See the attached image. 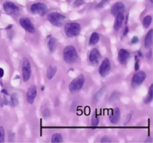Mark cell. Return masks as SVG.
I'll list each match as a JSON object with an SVG mask.
<instances>
[{
  "label": "cell",
  "mask_w": 153,
  "mask_h": 143,
  "mask_svg": "<svg viewBox=\"0 0 153 143\" xmlns=\"http://www.w3.org/2000/svg\"><path fill=\"white\" fill-rule=\"evenodd\" d=\"M99 118L98 116L97 115V113H94L92 116V120H91V125L93 127H97L99 125Z\"/></svg>",
  "instance_id": "obj_25"
},
{
  "label": "cell",
  "mask_w": 153,
  "mask_h": 143,
  "mask_svg": "<svg viewBox=\"0 0 153 143\" xmlns=\"http://www.w3.org/2000/svg\"><path fill=\"white\" fill-rule=\"evenodd\" d=\"M36 97H37V87L35 85H31L28 87L26 92L25 98H26L27 102L30 104H33L35 101Z\"/></svg>",
  "instance_id": "obj_11"
},
{
  "label": "cell",
  "mask_w": 153,
  "mask_h": 143,
  "mask_svg": "<svg viewBox=\"0 0 153 143\" xmlns=\"http://www.w3.org/2000/svg\"><path fill=\"white\" fill-rule=\"evenodd\" d=\"M146 57H147L148 60H151V57H152V50H150L146 54Z\"/></svg>",
  "instance_id": "obj_33"
},
{
  "label": "cell",
  "mask_w": 153,
  "mask_h": 143,
  "mask_svg": "<svg viewBox=\"0 0 153 143\" xmlns=\"http://www.w3.org/2000/svg\"><path fill=\"white\" fill-rule=\"evenodd\" d=\"M5 137V131L2 126H0V143L4 142Z\"/></svg>",
  "instance_id": "obj_26"
},
{
  "label": "cell",
  "mask_w": 153,
  "mask_h": 143,
  "mask_svg": "<svg viewBox=\"0 0 153 143\" xmlns=\"http://www.w3.org/2000/svg\"><path fill=\"white\" fill-rule=\"evenodd\" d=\"M47 19L52 25L56 27H61L64 25L65 16L58 12H52L48 14Z\"/></svg>",
  "instance_id": "obj_4"
},
{
  "label": "cell",
  "mask_w": 153,
  "mask_h": 143,
  "mask_svg": "<svg viewBox=\"0 0 153 143\" xmlns=\"http://www.w3.org/2000/svg\"><path fill=\"white\" fill-rule=\"evenodd\" d=\"M64 32L68 37H74L81 32V25L78 22H68L64 25Z\"/></svg>",
  "instance_id": "obj_2"
},
{
  "label": "cell",
  "mask_w": 153,
  "mask_h": 143,
  "mask_svg": "<svg viewBox=\"0 0 153 143\" xmlns=\"http://www.w3.org/2000/svg\"><path fill=\"white\" fill-rule=\"evenodd\" d=\"M101 142H111V139L109 137L104 136L101 139Z\"/></svg>",
  "instance_id": "obj_28"
},
{
  "label": "cell",
  "mask_w": 153,
  "mask_h": 143,
  "mask_svg": "<svg viewBox=\"0 0 153 143\" xmlns=\"http://www.w3.org/2000/svg\"><path fill=\"white\" fill-rule=\"evenodd\" d=\"M101 59V55H100V51L96 48H94L91 51V53L89 55L90 62L91 63L92 65H97L100 62V60Z\"/></svg>",
  "instance_id": "obj_13"
},
{
  "label": "cell",
  "mask_w": 153,
  "mask_h": 143,
  "mask_svg": "<svg viewBox=\"0 0 153 143\" xmlns=\"http://www.w3.org/2000/svg\"><path fill=\"white\" fill-rule=\"evenodd\" d=\"M52 142H63V138L61 134L56 133H54L52 136V139H51Z\"/></svg>",
  "instance_id": "obj_22"
},
{
  "label": "cell",
  "mask_w": 153,
  "mask_h": 143,
  "mask_svg": "<svg viewBox=\"0 0 153 143\" xmlns=\"http://www.w3.org/2000/svg\"><path fill=\"white\" fill-rule=\"evenodd\" d=\"M146 74L143 71H138L133 75L131 79V86L132 87L135 88L137 86L142 84L144 80L146 79Z\"/></svg>",
  "instance_id": "obj_7"
},
{
  "label": "cell",
  "mask_w": 153,
  "mask_h": 143,
  "mask_svg": "<svg viewBox=\"0 0 153 143\" xmlns=\"http://www.w3.org/2000/svg\"><path fill=\"white\" fill-rule=\"evenodd\" d=\"M139 41V38L137 37V36H134V37H133V38L131 39V43H133V44H135V43H137Z\"/></svg>",
  "instance_id": "obj_32"
},
{
  "label": "cell",
  "mask_w": 153,
  "mask_h": 143,
  "mask_svg": "<svg viewBox=\"0 0 153 143\" xmlns=\"http://www.w3.org/2000/svg\"><path fill=\"white\" fill-rule=\"evenodd\" d=\"M109 120L112 124H114V125L119 123L120 120V110L118 107L114 109L113 113L109 116Z\"/></svg>",
  "instance_id": "obj_15"
},
{
  "label": "cell",
  "mask_w": 153,
  "mask_h": 143,
  "mask_svg": "<svg viewBox=\"0 0 153 143\" xmlns=\"http://www.w3.org/2000/svg\"><path fill=\"white\" fill-rule=\"evenodd\" d=\"M115 17H116V19H115L114 24V31H118L122 27L123 22L125 17H124L123 13L117 15Z\"/></svg>",
  "instance_id": "obj_16"
},
{
  "label": "cell",
  "mask_w": 153,
  "mask_h": 143,
  "mask_svg": "<svg viewBox=\"0 0 153 143\" xmlns=\"http://www.w3.org/2000/svg\"><path fill=\"white\" fill-rule=\"evenodd\" d=\"M22 79L25 82L28 81L31 75V67L29 60L24 57L22 61Z\"/></svg>",
  "instance_id": "obj_5"
},
{
  "label": "cell",
  "mask_w": 153,
  "mask_h": 143,
  "mask_svg": "<svg viewBox=\"0 0 153 143\" xmlns=\"http://www.w3.org/2000/svg\"><path fill=\"white\" fill-rule=\"evenodd\" d=\"M48 48H49L50 52H54L57 48V40L54 37L49 39L48 42Z\"/></svg>",
  "instance_id": "obj_20"
},
{
  "label": "cell",
  "mask_w": 153,
  "mask_h": 143,
  "mask_svg": "<svg viewBox=\"0 0 153 143\" xmlns=\"http://www.w3.org/2000/svg\"><path fill=\"white\" fill-rule=\"evenodd\" d=\"M131 54L126 49H120L118 52V60L122 65H126L130 59Z\"/></svg>",
  "instance_id": "obj_12"
},
{
  "label": "cell",
  "mask_w": 153,
  "mask_h": 143,
  "mask_svg": "<svg viewBox=\"0 0 153 143\" xmlns=\"http://www.w3.org/2000/svg\"><path fill=\"white\" fill-rule=\"evenodd\" d=\"M57 72V67L55 66H49V68L47 69V72H46V77L49 80L53 78V77L55 76V74H56Z\"/></svg>",
  "instance_id": "obj_18"
},
{
  "label": "cell",
  "mask_w": 153,
  "mask_h": 143,
  "mask_svg": "<svg viewBox=\"0 0 153 143\" xmlns=\"http://www.w3.org/2000/svg\"><path fill=\"white\" fill-rule=\"evenodd\" d=\"M30 10H31V13H34V14H38L40 15V16H43V15L46 13L48 8L47 6L45 4H43V3L37 2L31 4Z\"/></svg>",
  "instance_id": "obj_6"
},
{
  "label": "cell",
  "mask_w": 153,
  "mask_h": 143,
  "mask_svg": "<svg viewBox=\"0 0 153 143\" xmlns=\"http://www.w3.org/2000/svg\"><path fill=\"white\" fill-rule=\"evenodd\" d=\"M129 31V30H128V27H126V28H125V31H124V33H123V35L126 36L127 34H128V32Z\"/></svg>",
  "instance_id": "obj_35"
},
{
  "label": "cell",
  "mask_w": 153,
  "mask_h": 143,
  "mask_svg": "<svg viewBox=\"0 0 153 143\" xmlns=\"http://www.w3.org/2000/svg\"><path fill=\"white\" fill-rule=\"evenodd\" d=\"M50 113H51L50 110H49L48 108H45L44 110H43V115L44 117H46V118L49 117V116H50Z\"/></svg>",
  "instance_id": "obj_27"
},
{
  "label": "cell",
  "mask_w": 153,
  "mask_h": 143,
  "mask_svg": "<svg viewBox=\"0 0 153 143\" xmlns=\"http://www.w3.org/2000/svg\"><path fill=\"white\" fill-rule=\"evenodd\" d=\"M152 36H153V30L150 29L146 34V37L144 40V46L146 49H149L152 45Z\"/></svg>",
  "instance_id": "obj_17"
},
{
  "label": "cell",
  "mask_w": 153,
  "mask_h": 143,
  "mask_svg": "<svg viewBox=\"0 0 153 143\" xmlns=\"http://www.w3.org/2000/svg\"><path fill=\"white\" fill-rule=\"evenodd\" d=\"M3 8L7 14L10 15H16L19 12V7L11 1H5L3 4Z\"/></svg>",
  "instance_id": "obj_8"
},
{
  "label": "cell",
  "mask_w": 153,
  "mask_h": 143,
  "mask_svg": "<svg viewBox=\"0 0 153 143\" xmlns=\"http://www.w3.org/2000/svg\"><path fill=\"white\" fill-rule=\"evenodd\" d=\"M19 24L26 31L29 33L35 32V27L29 19L26 17H22L19 19Z\"/></svg>",
  "instance_id": "obj_9"
},
{
  "label": "cell",
  "mask_w": 153,
  "mask_h": 143,
  "mask_svg": "<svg viewBox=\"0 0 153 143\" xmlns=\"http://www.w3.org/2000/svg\"><path fill=\"white\" fill-rule=\"evenodd\" d=\"M100 34L97 32H94L91 34V37H90V40H89V44L91 46H94V45L97 44V43L99 42L100 40Z\"/></svg>",
  "instance_id": "obj_19"
},
{
  "label": "cell",
  "mask_w": 153,
  "mask_h": 143,
  "mask_svg": "<svg viewBox=\"0 0 153 143\" xmlns=\"http://www.w3.org/2000/svg\"><path fill=\"white\" fill-rule=\"evenodd\" d=\"M111 70V63L108 58H105L102 60L99 68V73L102 77H105L108 74Z\"/></svg>",
  "instance_id": "obj_10"
},
{
  "label": "cell",
  "mask_w": 153,
  "mask_h": 143,
  "mask_svg": "<svg viewBox=\"0 0 153 143\" xmlns=\"http://www.w3.org/2000/svg\"><path fill=\"white\" fill-rule=\"evenodd\" d=\"M126 10V6L124 4V3L121 2V1H119V2L115 3L113 5V7H111V12L112 15L114 16H117V15L121 14V13H123L124 11Z\"/></svg>",
  "instance_id": "obj_14"
},
{
  "label": "cell",
  "mask_w": 153,
  "mask_h": 143,
  "mask_svg": "<svg viewBox=\"0 0 153 143\" xmlns=\"http://www.w3.org/2000/svg\"><path fill=\"white\" fill-rule=\"evenodd\" d=\"M108 2V0H102V1H101V2L100 3V4H97V8H100V7H102L103 6L105 5V4H106V3Z\"/></svg>",
  "instance_id": "obj_30"
},
{
  "label": "cell",
  "mask_w": 153,
  "mask_h": 143,
  "mask_svg": "<svg viewBox=\"0 0 153 143\" xmlns=\"http://www.w3.org/2000/svg\"><path fill=\"white\" fill-rule=\"evenodd\" d=\"M10 103L11 104L12 107H16L18 104V98L16 96V94H12L10 95Z\"/></svg>",
  "instance_id": "obj_24"
},
{
  "label": "cell",
  "mask_w": 153,
  "mask_h": 143,
  "mask_svg": "<svg viewBox=\"0 0 153 143\" xmlns=\"http://www.w3.org/2000/svg\"><path fill=\"white\" fill-rule=\"evenodd\" d=\"M83 3H84V0H76V1H74V5L76 6V7H78V6L82 5Z\"/></svg>",
  "instance_id": "obj_29"
},
{
  "label": "cell",
  "mask_w": 153,
  "mask_h": 143,
  "mask_svg": "<svg viewBox=\"0 0 153 143\" xmlns=\"http://www.w3.org/2000/svg\"><path fill=\"white\" fill-rule=\"evenodd\" d=\"M0 103H1V99H0Z\"/></svg>",
  "instance_id": "obj_38"
},
{
  "label": "cell",
  "mask_w": 153,
  "mask_h": 143,
  "mask_svg": "<svg viewBox=\"0 0 153 143\" xmlns=\"http://www.w3.org/2000/svg\"><path fill=\"white\" fill-rule=\"evenodd\" d=\"M63 57L67 63H73L78 59V53L76 48L73 46H67L64 48L63 52Z\"/></svg>",
  "instance_id": "obj_1"
},
{
  "label": "cell",
  "mask_w": 153,
  "mask_h": 143,
  "mask_svg": "<svg viewBox=\"0 0 153 143\" xmlns=\"http://www.w3.org/2000/svg\"><path fill=\"white\" fill-rule=\"evenodd\" d=\"M139 68H140V63H139V59H137V58H136V62H135V63H134V69H135V71H137V70L139 69Z\"/></svg>",
  "instance_id": "obj_31"
},
{
  "label": "cell",
  "mask_w": 153,
  "mask_h": 143,
  "mask_svg": "<svg viewBox=\"0 0 153 143\" xmlns=\"http://www.w3.org/2000/svg\"><path fill=\"white\" fill-rule=\"evenodd\" d=\"M150 1L151 2H153V0H150Z\"/></svg>",
  "instance_id": "obj_37"
},
{
  "label": "cell",
  "mask_w": 153,
  "mask_h": 143,
  "mask_svg": "<svg viewBox=\"0 0 153 143\" xmlns=\"http://www.w3.org/2000/svg\"><path fill=\"white\" fill-rule=\"evenodd\" d=\"M1 92H3V93H4V94H5V95H8V93H7V91H6L5 90V89H2V91H1Z\"/></svg>",
  "instance_id": "obj_36"
},
{
  "label": "cell",
  "mask_w": 153,
  "mask_h": 143,
  "mask_svg": "<svg viewBox=\"0 0 153 143\" xmlns=\"http://www.w3.org/2000/svg\"><path fill=\"white\" fill-rule=\"evenodd\" d=\"M153 85L152 84L149 87V92L147 94V96L146 97V98L144 99V103L145 104H149L150 102H152V99H153Z\"/></svg>",
  "instance_id": "obj_21"
},
{
  "label": "cell",
  "mask_w": 153,
  "mask_h": 143,
  "mask_svg": "<svg viewBox=\"0 0 153 143\" xmlns=\"http://www.w3.org/2000/svg\"><path fill=\"white\" fill-rule=\"evenodd\" d=\"M85 79L84 74H81L79 76L73 79L71 83L69 85V90L72 93H76V92H79L85 84Z\"/></svg>",
  "instance_id": "obj_3"
},
{
  "label": "cell",
  "mask_w": 153,
  "mask_h": 143,
  "mask_svg": "<svg viewBox=\"0 0 153 143\" xmlns=\"http://www.w3.org/2000/svg\"><path fill=\"white\" fill-rule=\"evenodd\" d=\"M4 69L2 68H0V77H2L4 76Z\"/></svg>",
  "instance_id": "obj_34"
},
{
  "label": "cell",
  "mask_w": 153,
  "mask_h": 143,
  "mask_svg": "<svg viewBox=\"0 0 153 143\" xmlns=\"http://www.w3.org/2000/svg\"><path fill=\"white\" fill-rule=\"evenodd\" d=\"M151 22H152V16L148 15V16H146L143 19V25L145 28H149V25H151Z\"/></svg>",
  "instance_id": "obj_23"
}]
</instances>
